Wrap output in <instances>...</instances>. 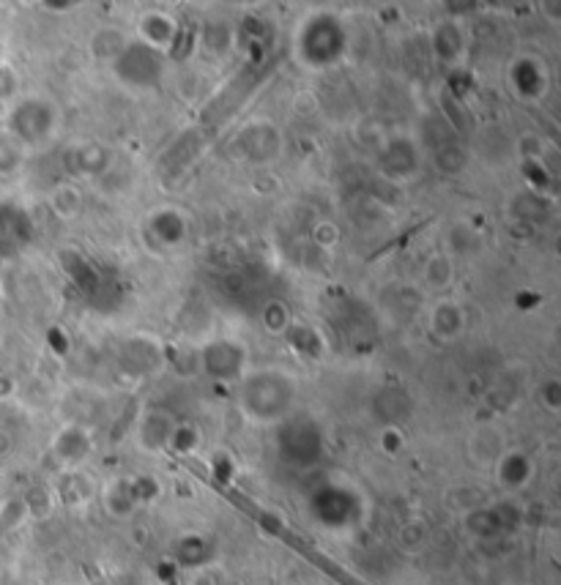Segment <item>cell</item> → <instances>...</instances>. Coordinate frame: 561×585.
<instances>
[{
    "label": "cell",
    "mask_w": 561,
    "mask_h": 585,
    "mask_svg": "<svg viewBox=\"0 0 561 585\" xmlns=\"http://www.w3.org/2000/svg\"><path fill=\"white\" fill-rule=\"evenodd\" d=\"M444 337H449V334H455V331L460 329V312L455 307H449V304H444V307H438L436 312V323H433Z\"/></svg>",
    "instance_id": "obj_6"
},
{
    "label": "cell",
    "mask_w": 561,
    "mask_h": 585,
    "mask_svg": "<svg viewBox=\"0 0 561 585\" xmlns=\"http://www.w3.org/2000/svg\"><path fill=\"white\" fill-rule=\"evenodd\" d=\"M241 353L230 342H217L206 350V367L214 375H233L239 370Z\"/></svg>",
    "instance_id": "obj_3"
},
{
    "label": "cell",
    "mask_w": 561,
    "mask_h": 585,
    "mask_svg": "<svg viewBox=\"0 0 561 585\" xmlns=\"http://www.w3.org/2000/svg\"><path fill=\"white\" fill-rule=\"evenodd\" d=\"M241 397H244L247 411L258 413V416H274V413L285 411V405L291 402L293 383L282 372H258L244 383Z\"/></svg>",
    "instance_id": "obj_1"
},
{
    "label": "cell",
    "mask_w": 561,
    "mask_h": 585,
    "mask_svg": "<svg viewBox=\"0 0 561 585\" xmlns=\"http://www.w3.org/2000/svg\"><path fill=\"white\" fill-rule=\"evenodd\" d=\"M427 285H433V288H447L449 282H452V263H449L447 257H433L430 263H427Z\"/></svg>",
    "instance_id": "obj_4"
},
{
    "label": "cell",
    "mask_w": 561,
    "mask_h": 585,
    "mask_svg": "<svg viewBox=\"0 0 561 585\" xmlns=\"http://www.w3.org/2000/svg\"><path fill=\"white\" fill-rule=\"evenodd\" d=\"M55 208L61 211V214H74V211H80V197L74 189H58V195H55Z\"/></svg>",
    "instance_id": "obj_7"
},
{
    "label": "cell",
    "mask_w": 561,
    "mask_h": 585,
    "mask_svg": "<svg viewBox=\"0 0 561 585\" xmlns=\"http://www.w3.org/2000/svg\"><path fill=\"white\" fill-rule=\"evenodd\" d=\"M170 33H173V25H170V20H165V17H156V14H151L148 20H143V36L151 39L154 44L167 42V39H170Z\"/></svg>",
    "instance_id": "obj_5"
},
{
    "label": "cell",
    "mask_w": 561,
    "mask_h": 585,
    "mask_svg": "<svg viewBox=\"0 0 561 585\" xmlns=\"http://www.w3.org/2000/svg\"><path fill=\"white\" fill-rule=\"evenodd\" d=\"M118 63V72L124 77L126 83L135 85H148L156 83V77L162 72V63H159V55L154 50L146 52V61H137V50L135 44H129L121 50V55L115 58Z\"/></svg>",
    "instance_id": "obj_2"
}]
</instances>
